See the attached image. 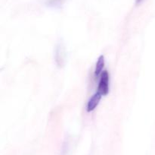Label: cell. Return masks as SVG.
Here are the masks:
<instances>
[{
    "instance_id": "obj_1",
    "label": "cell",
    "mask_w": 155,
    "mask_h": 155,
    "mask_svg": "<svg viewBox=\"0 0 155 155\" xmlns=\"http://www.w3.org/2000/svg\"><path fill=\"white\" fill-rule=\"evenodd\" d=\"M110 89V76L107 71H103L100 78L98 85V92L102 96H105L108 94Z\"/></svg>"
},
{
    "instance_id": "obj_2",
    "label": "cell",
    "mask_w": 155,
    "mask_h": 155,
    "mask_svg": "<svg viewBox=\"0 0 155 155\" xmlns=\"http://www.w3.org/2000/svg\"><path fill=\"white\" fill-rule=\"evenodd\" d=\"M65 57H66V51L64 44L61 42L58 43L54 51V59L58 67H62L64 65Z\"/></svg>"
},
{
    "instance_id": "obj_3",
    "label": "cell",
    "mask_w": 155,
    "mask_h": 155,
    "mask_svg": "<svg viewBox=\"0 0 155 155\" xmlns=\"http://www.w3.org/2000/svg\"><path fill=\"white\" fill-rule=\"evenodd\" d=\"M101 97H102V95L99 92L97 91L96 93H95L88 100L87 104H86V111L88 112H91L95 110L99 104Z\"/></svg>"
},
{
    "instance_id": "obj_4",
    "label": "cell",
    "mask_w": 155,
    "mask_h": 155,
    "mask_svg": "<svg viewBox=\"0 0 155 155\" xmlns=\"http://www.w3.org/2000/svg\"><path fill=\"white\" fill-rule=\"evenodd\" d=\"M104 64H105L104 56L101 55V56H100L98 58V60H97L96 64H95V71H94V74H95V78L98 77L103 72V68H104Z\"/></svg>"
},
{
    "instance_id": "obj_5",
    "label": "cell",
    "mask_w": 155,
    "mask_h": 155,
    "mask_svg": "<svg viewBox=\"0 0 155 155\" xmlns=\"http://www.w3.org/2000/svg\"><path fill=\"white\" fill-rule=\"evenodd\" d=\"M62 1H63V0H48L50 5L53 6L58 5H59L60 3H61Z\"/></svg>"
},
{
    "instance_id": "obj_6",
    "label": "cell",
    "mask_w": 155,
    "mask_h": 155,
    "mask_svg": "<svg viewBox=\"0 0 155 155\" xmlns=\"http://www.w3.org/2000/svg\"><path fill=\"white\" fill-rule=\"evenodd\" d=\"M142 2H143V0H136V5H139V4H141V3H142Z\"/></svg>"
}]
</instances>
